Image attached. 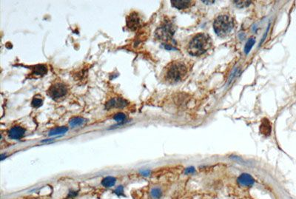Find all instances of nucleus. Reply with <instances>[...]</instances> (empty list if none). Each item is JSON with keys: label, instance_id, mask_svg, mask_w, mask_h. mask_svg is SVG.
I'll return each instance as SVG.
<instances>
[{"label": "nucleus", "instance_id": "obj_16", "mask_svg": "<svg viewBox=\"0 0 296 199\" xmlns=\"http://www.w3.org/2000/svg\"><path fill=\"white\" fill-rule=\"evenodd\" d=\"M162 196L163 192L159 187H154L150 190V196L153 199H160Z\"/></svg>", "mask_w": 296, "mask_h": 199}, {"label": "nucleus", "instance_id": "obj_6", "mask_svg": "<svg viewBox=\"0 0 296 199\" xmlns=\"http://www.w3.org/2000/svg\"><path fill=\"white\" fill-rule=\"evenodd\" d=\"M127 27L130 31H136L141 25V19L139 16L136 12H133L127 17Z\"/></svg>", "mask_w": 296, "mask_h": 199}, {"label": "nucleus", "instance_id": "obj_21", "mask_svg": "<svg viewBox=\"0 0 296 199\" xmlns=\"http://www.w3.org/2000/svg\"><path fill=\"white\" fill-rule=\"evenodd\" d=\"M195 172H196V170H195L194 167H188L186 169L185 171H184L185 174H188V175L193 174Z\"/></svg>", "mask_w": 296, "mask_h": 199}, {"label": "nucleus", "instance_id": "obj_10", "mask_svg": "<svg viewBox=\"0 0 296 199\" xmlns=\"http://www.w3.org/2000/svg\"><path fill=\"white\" fill-rule=\"evenodd\" d=\"M172 5L174 7L177 8L178 10H185L187 9L189 7H192V5H194L195 2L194 1H190V0H173V1H171Z\"/></svg>", "mask_w": 296, "mask_h": 199}, {"label": "nucleus", "instance_id": "obj_11", "mask_svg": "<svg viewBox=\"0 0 296 199\" xmlns=\"http://www.w3.org/2000/svg\"><path fill=\"white\" fill-rule=\"evenodd\" d=\"M261 133L265 136H269L271 133V125H270L269 121L267 119H264L262 121L261 125L260 127Z\"/></svg>", "mask_w": 296, "mask_h": 199}, {"label": "nucleus", "instance_id": "obj_19", "mask_svg": "<svg viewBox=\"0 0 296 199\" xmlns=\"http://www.w3.org/2000/svg\"><path fill=\"white\" fill-rule=\"evenodd\" d=\"M126 118H127L126 115H125L124 113H117V114L115 115L114 116H113V119H114L115 121H116L117 122L124 121V120H125Z\"/></svg>", "mask_w": 296, "mask_h": 199}, {"label": "nucleus", "instance_id": "obj_7", "mask_svg": "<svg viewBox=\"0 0 296 199\" xmlns=\"http://www.w3.org/2000/svg\"><path fill=\"white\" fill-rule=\"evenodd\" d=\"M237 183L243 187H250L255 183V180L251 175L248 173H242L237 178Z\"/></svg>", "mask_w": 296, "mask_h": 199}, {"label": "nucleus", "instance_id": "obj_20", "mask_svg": "<svg viewBox=\"0 0 296 199\" xmlns=\"http://www.w3.org/2000/svg\"><path fill=\"white\" fill-rule=\"evenodd\" d=\"M114 192L118 196H123L124 195V188L122 186H119L115 190Z\"/></svg>", "mask_w": 296, "mask_h": 199}, {"label": "nucleus", "instance_id": "obj_14", "mask_svg": "<svg viewBox=\"0 0 296 199\" xmlns=\"http://www.w3.org/2000/svg\"><path fill=\"white\" fill-rule=\"evenodd\" d=\"M68 130V128L66 127H56L54 129H52L49 132L50 136H59V135H63L66 133Z\"/></svg>", "mask_w": 296, "mask_h": 199}, {"label": "nucleus", "instance_id": "obj_5", "mask_svg": "<svg viewBox=\"0 0 296 199\" xmlns=\"http://www.w3.org/2000/svg\"><path fill=\"white\" fill-rule=\"evenodd\" d=\"M67 87L64 83L56 82L50 87L47 93L53 99H58L64 97L67 93Z\"/></svg>", "mask_w": 296, "mask_h": 199}, {"label": "nucleus", "instance_id": "obj_9", "mask_svg": "<svg viewBox=\"0 0 296 199\" xmlns=\"http://www.w3.org/2000/svg\"><path fill=\"white\" fill-rule=\"evenodd\" d=\"M25 134V130L22 127L20 126H15L11 128L7 133L9 138L11 139H15V140H18V139H21L23 138Z\"/></svg>", "mask_w": 296, "mask_h": 199}, {"label": "nucleus", "instance_id": "obj_17", "mask_svg": "<svg viewBox=\"0 0 296 199\" xmlns=\"http://www.w3.org/2000/svg\"><path fill=\"white\" fill-rule=\"evenodd\" d=\"M43 104V99L41 98H38V97H35L33 99L32 102H31V105L33 107H41Z\"/></svg>", "mask_w": 296, "mask_h": 199}, {"label": "nucleus", "instance_id": "obj_15", "mask_svg": "<svg viewBox=\"0 0 296 199\" xmlns=\"http://www.w3.org/2000/svg\"><path fill=\"white\" fill-rule=\"evenodd\" d=\"M85 121H86V120L84 118H81V117H73L69 121V124L72 127H75L85 124Z\"/></svg>", "mask_w": 296, "mask_h": 199}, {"label": "nucleus", "instance_id": "obj_4", "mask_svg": "<svg viewBox=\"0 0 296 199\" xmlns=\"http://www.w3.org/2000/svg\"><path fill=\"white\" fill-rule=\"evenodd\" d=\"M175 31H176V27L174 23L167 19L163 21L159 26L157 27L155 32V36L158 40L169 41L172 39Z\"/></svg>", "mask_w": 296, "mask_h": 199}, {"label": "nucleus", "instance_id": "obj_22", "mask_svg": "<svg viewBox=\"0 0 296 199\" xmlns=\"http://www.w3.org/2000/svg\"><path fill=\"white\" fill-rule=\"evenodd\" d=\"M142 176H148L149 175H150V171H148V170H144V171H142Z\"/></svg>", "mask_w": 296, "mask_h": 199}, {"label": "nucleus", "instance_id": "obj_3", "mask_svg": "<svg viewBox=\"0 0 296 199\" xmlns=\"http://www.w3.org/2000/svg\"><path fill=\"white\" fill-rule=\"evenodd\" d=\"M236 22L233 16L229 13H223L216 18L213 28L216 33L221 38H226L232 34L235 28Z\"/></svg>", "mask_w": 296, "mask_h": 199}, {"label": "nucleus", "instance_id": "obj_1", "mask_svg": "<svg viewBox=\"0 0 296 199\" xmlns=\"http://www.w3.org/2000/svg\"><path fill=\"white\" fill-rule=\"evenodd\" d=\"M191 70L190 61L184 59H176L168 63L163 70L162 79L167 84H177L187 78Z\"/></svg>", "mask_w": 296, "mask_h": 199}, {"label": "nucleus", "instance_id": "obj_8", "mask_svg": "<svg viewBox=\"0 0 296 199\" xmlns=\"http://www.w3.org/2000/svg\"><path fill=\"white\" fill-rule=\"evenodd\" d=\"M128 101L122 98H113L109 100L106 104L108 110L112 108H124L128 105Z\"/></svg>", "mask_w": 296, "mask_h": 199}, {"label": "nucleus", "instance_id": "obj_13", "mask_svg": "<svg viewBox=\"0 0 296 199\" xmlns=\"http://www.w3.org/2000/svg\"><path fill=\"white\" fill-rule=\"evenodd\" d=\"M116 179L115 177L113 176H107L105 177L104 178H103V180L102 181V185L104 187H113L115 184H116Z\"/></svg>", "mask_w": 296, "mask_h": 199}, {"label": "nucleus", "instance_id": "obj_2", "mask_svg": "<svg viewBox=\"0 0 296 199\" xmlns=\"http://www.w3.org/2000/svg\"><path fill=\"white\" fill-rule=\"evenodd\" d=\"M212 46V40L206 33H198L193 36L187 45V53L192 56H200L207 52Z\"/></svg>", "mask_w": 296, "mask_h": 199}, {"label": "nucleus", "instance_id": "obj_12", "mask_svg": "<svg viewBox=\"0 0 296 199\" xmlns=\"http://www.w3.org/2000/svg\"><path fill=\"white\" fill-rule=\"evenodd\" d=\"M47 72V67L44 65H37L32 69V75H44Z\"/></svg>", "mask_w": 296, "mask_h": 199}, {"label": "nucleus", "instance_id": "obj_18", "mask_svg": "<svg viewBox=\"0 0 296 199\" xmlns=\"http://www.w3.org/2000/svg\"><path fill=\"white\" fill-rule=\"evenodd\" d=\"M255 44V39H250L248 40V41L246 44L245 47H244V51H245L246 53H248L250 51V50L252 49V47Z\"/></svg>", "mask_w": 296, "mask_h": 199}]
</instances>
